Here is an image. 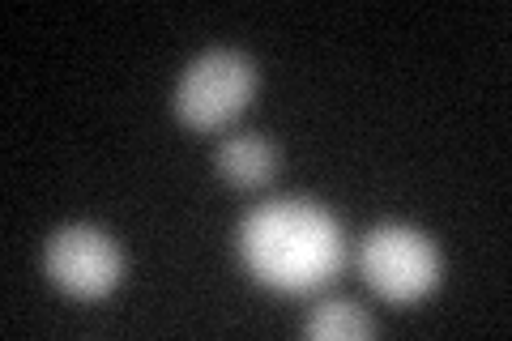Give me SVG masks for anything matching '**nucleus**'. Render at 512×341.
<instances>
[{
  "mask_svg": "<svg viewBox=\"0 0 512 341\" xmlns=\"http://www.w3.org/2000/svg\"><path fill=\"white\" fill-rule=\"evenodd\" d=\"M359 273L380 299L419 303L440 286V252L431 235L402 222H384L359 243Z\"/></svg>",
  "mask_w": 512,
  "mask_h": 341,
  "instance_id": "nucleus-3",
  "label": "nucleus"
},
{
  "mask_svg": "<svg viewBox=\"0 0 512 341\" xmlns=\"http://www.w3.org/2000/svg\"><path fill=\"white\" fill-rule=\"evenodd\" d=\"M218 175L235 188H261L274 180L278 171V150L274 141L261 137V133H239V137H227L218 145Z\"/></svg>",
  "mask_w": 512,
  "mask_h": 341,
  "instance_id": "nucleus-5",
  "label": "nucleus"
},
{
  "mask_svg": "<svg viewBox=\"0 0 512 341\" xmlns=\"http://www.w3.org/2000/svg\"><path fill=\"white\" fill-rule=\"evenodd\" d=\"M303 333L316 337V341H363L376 333V320L363 312V307L346 303V299H329V303H316L308 320H303Z\"/></svg>",
  "mask_w": 512,
  "mask_h": 341,
  "instance_id": "nucleus-6",
  "label": "nucleus"
},
{
  "mask_svg": "<svg viewBox=\"0 0 512 341\" xmlns=\"http://www.w3.org/2000/svg\"><path fill=\"white\" fill-rule=\"evenodd\" d=\"M256 94V64L235 47H210L175 81V116L192 133L231 124Z\"/></svg>",
  "mask_w": 512,
  "mask_h": 341,
  "instance_id": "nucleus-2",
  "label": "nucleus"
},
{
  "mask_svg": "<svg viewBox=\"0 0 512 341\" xmlns=\"http://www.w3.org/2000/svg\"><path fill=\"white\" fill-rule=\"evenodd\" d=\"M239 256L256 282L308 295L338 278L346 261V235L325 205L282 197L265 201L239 226Z\"/></svg>",
  "mask_w": 512,
  "mask_h": 341,
  "instance_id": "nucleus-1",
  "label": "nucleus"
},
{
  "mask_svg": "<svg viewBox=\"0 0 512 341\" xmlns=\"http://www.w3.org/2000/svg\"><path fill=\"white\" fill-rule=\"evenodd\" d=\"M47 278L73 299H107L124 278V252L99 226H64L47 239Z\"/></svg>",
  "mask_w": 512,
  "mask_h": 341,
  "instance_id": "nucleus-4",
  "label": "nucleus"
}]
</instances>
